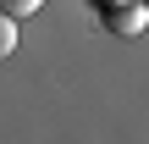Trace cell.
Here are the masks:
<instances>
[{
	"label": "cell",
	"mask_w": 149,
	"mask_h": 144,
	"mask_svg": "<svg viewBox=\"0 0 149 144\" xmlns=\"http://www.w3.org/2000/svg\"><path fill=\"white\" fill-rule=\"evenodd\" d=\"M44 0H0V11H11V17H28V11H39Z\"/></svg>",
	"instance_id": "3957f363"
},
{
	"label": "cell",
	"mask_w": 149,
	"mask_h": 144,
	"mask_svg": "<svg viewBox=\"0 0 149 144\" xmlns=\"http://www.w3.org/2000/svg\"><path fill=\"white\" fill-rule=\"evenodd\" d=\"M144 6H149V0H144Z\"/></svg>",
	"instance_id": "277c9868"
},
{
	"label": "cell",
	"mask_w": 149,
	"mask_h": 144,
	"mask_svg": "<svg viewBox=\"0 0 149 144\" xmlns=\"http://www.w3.org/2000/svg\"><path fill=\"white\" fill-rule=\"evenodd\" d=\"M11 50H17V17L0 11V55H11Z\"/></svg>",
	"instance_id": "7a4b0ae2"
},
{
	"label": "cell",
	"mask_w": 149,
	"mask_h": 144,
	"mask_svg": "<svg viewBox=\"0 0 149 144\" xmlns=\"http://www.w3.org/2000/svg\"><path fill=\"white\" fill-rule=\"evenodd\" d=\"M100 22H105V33H116V39H133V33H144L149 6L144 0H100Z\"/></svg>",
	"instance_id": "6da1fadb"
}]
</instances>
